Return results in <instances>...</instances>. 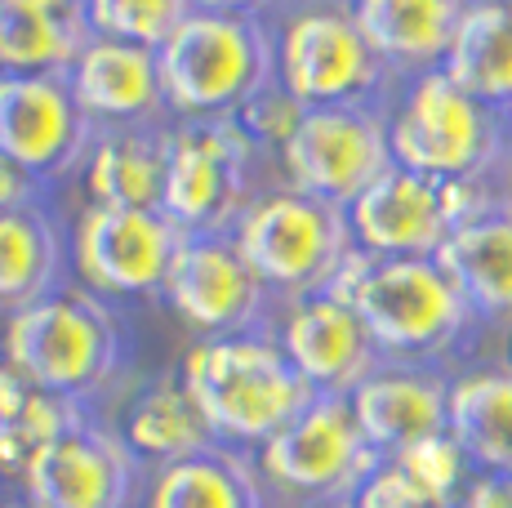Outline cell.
<instances>
[{
	"mask_svg": "<svg viewBox=\"0 0 512 508\" xmlns=\"http://www.w3.org/2000/svg\"><path fill=\"white\" fill-rule=\"evenodd\" d=\"M179 379L205 415L214 442L236 451H259L317 397V388L285 357L277 335L263 326L196 339L179 366Z\"/></svg>",
	"mask_w": 512,
	"mask_h": 508,
	"instance_id": "cell-1",
	"label": "cell"
},
{
	"mask_svg": "<svg viewBox=\"0 0 512 508\" xmlns=\"http://www.w3.org/2000/svg\"><path fill=\"white\" fill-rule=\"evenodd\" d=\"M326 290L361 312L383 361L423 366V361L450 353L477 326V312L455 286V277L441 268L437 254L374 259L357 246Z\"/></svg>",
	"mask_w": 512,
	"mask_h": 508,
	"instance_id": "cell-2",
	"label": "cell"
},
{
	"mask_svg": "<svg viewBox=\"0 0 512 508\" xmlns=\"http://www.w3.org/2000/svg\"><path fill=\"white\" fill-rule=\"evenodd\" d=\"M156 63L174 121H219L277 81V41L268 18L192 9L156 50Z\"/></svg>",
	"mask_w": 512,
	"mask_h": 508,
	"instance_id": "cell-3",
	"label": "cell"
},
{
	"mask_svg": "<svg viewBox=\"0 0 512 508\" xmlns=\"http://www.w3.org/2000/svg\"><path fill=\"white\" fill-rule=\"evenodd\" d=\"M392 161L428 179H481L508 161L512 116L472 99L441 67L406 81L388 99Z\"/></svg>",
	"mask_w": 512,
	"mask_h": 508,
	"instance_id": "cell-4",
	"label": "cell"
},
{
	"mask_svg": "<svg viewBox=\"0 0 512 508\" xmlns=\"http://www.w3.org/2000/svg\"><path fill=\"white\" fill-rule=\"evenodd\" d=\"M268 23L277 41V85L303 107H388L392 90L401 85L370 50L352 0H285Z\"/></svg>",
	"mask_w": 512,
	"mask_h": 508,
	"instance_id": "cell-5",
	"label": "cell"
},
{
	"mask_svg": "<svg viewBox=\"0 0 512 508\" xmlns=\"http://www.w3.org/2000/svg\"><path fill=\"white\" fill-rule=\"evenodd\" d=\"M0 357L58 397H85L121 366V326L85 286H58L5 317Z\"/></svg>",
	"mask_w": 512,
	"mask_h": 508,
	"instance_id": "cell-6",
	"label": "cell"
},
{
	"mask_svg": "<svg viewBox=\"0 0 512 508\" xmlns=\"http://www.w3.org/2000/svg\"><path fill=\"white\" fill-rule=\"evenodd\" d=\"M232 241L241 246L254 277L277 299L317 295L334 281L357 241H352L348 205L321 201L312 192H299L290 183L272 192H259L241 210L232 228Z\"/></svg>",
	"mask_w": 512,
	"mask_h": 508,
	"instance_id": "cell-7",
	"label": "cell"
},
{
	"mask_svg": "<svg viewBox=\"0 0 512 508\" xmlns=\"http://www.w3.org/2000/svg\"><path fill=\"white\" fill-rule=\"evenodd\" d=\"M490 201H499V192L481 179H428L392 165L348 205V223L352 241L374 259H423Z\"/></svg>",
	"mask_w": 512,
	"mask_h": 508,
	"instance_id": "cell-8",
	"label": "cell"
},
{
	"mask_svg": "<svg viewBox=\"0 0 512 508\" xmlns=\"http://www.w3.org/2000/svg\"><path fill=\"white\" fill-rule=\"evenodd\" d=\"M263 148L236 116L219 121H174L165 156L161 214L179 232H232L254 201L250 170Z\"/></svg>",
	"mask_w": 512,
	"mask_h": 508,
	"instance_id": "cell-9",
	"label": "cell"
},
{
	"mask_svg": "<svg viewBox=\"0 0 512 508\" xmlns=\"http://www.w3.org/2000/svg\"><path fill=\"white\" fill-rule=\"evenodd\" d=\"M263 482L303 504H348L379 464L343 393H317L254 455Z\"/></svg>",
	"mask_w": 512,
	"mask_h": 508,
	"instance_id": "cell-10",
	"label": "cell"
},
{
	"mask_svg": "<svg viewBox=\"0 0 512 508\" xmlns=\"http://www.w3.org/2000/svg\"><path fill=\"white\" fill-rule=\"evenodd\" d=\"M277 161L290 188L312 192V197L334 205H352L383 170L397 165L388 139V107H308L294 125V134L281 143Z\"/></svg>",
	"mask_w": 512,
	"mask_h": 508,
	"instance_id": "cell-11",
	"label": "cell"
},
{
	"mask_svg": "<svg viewBox=\"0 0 512 508\" xmlns=\"http://www.w3.org/2000/svg\"><path fill=\"white\" fill-rule=\"evenodd\" d=\"M179 241L183 232L161 210L90 201L76 214L67 263H72L76 281L98 299L161 295Z\"/></svg>",
	"mask_w": 512,
	"mask_h": 508,
	"instance_id": "cell-12",
	"label": "cell"
},
{
	"mask_svg": "<svg viewBox=\"0 0 512 508\" xmlns=\"http://www.w3.org/2000/svg\"><path fill=\"white\" fill-rule=\"evenodd\" d=\"M161 299L201 339L263 326L268 286L254 277L232 232H183Z\"/></svg>",
	"mask_w": 512,
	"mask_h": 508,
	"instance_id": "cell-13",
	"label": "cell"
},
{
	"mask_svg": "<svg viewBox=\"0 0 512 508\" xmlns=\"http://www.w3.org/2000/svg\"><path fill=\"white\" fill-rule=\"evenodd\" d=\"M94 125L81 112L67 76L0 72V152L14 156L36 179H63L81 170L94 143Z\"/></svg>",
	"mask_w": 512,
	"mask_h": 508,
	"instance_id": "cell-14",
	"label": "cell"
},
{
	"mask_svg": "<svg viewBox=\"0 0 512 508\" xmlns=\"http://www.w3.org/2000/svg\"><path fill=\"white\" fill-rule=\"evenodd\" d=\"M139 477V455L125 446V437L94 428L90 419L72 433L45 442L23 464L27 504L36 508H125Z\"/></svg>",
	"mask_w": 512,
	"mask_h": 508,
	"instance_id": "cell-15",
	"label": "cell"
},
{
	"mask_svg": "<svg viewBox=\"0 0 512 508\" xmlns=\"http://www.w3.org/2000/svg\"><path fill=\"white\" fill-rule=\"evenodd\" d=\"M272 335L317 393L348 397L370 370L383 366V353L361 321V312L330 290L285 299L281 326Z\"/></svg>",
	"mask_w": 512,
	"mask_h": 508,
	"instance_id": "cell-16",
	"label": "cell"
},
{
	"mask_svg": "<svg viewBox=\"0 0 512 508\" xmlns=\"http://www.w3.org/2000/svg\"><path fill=\"white\" fill-rule=\"evenodd\" d=\"M81 112L94 130H125V125H165L170 107L161 90V63L156 50L112 36H90L76 63L67 67Z\"/></svg>",
	"mask_w": 512,
	"mask_h": 508,
	"instance_id": "cell-17",
	"label": "cell"
},
{
	"mask_svg": "<svg viewBox=\"0 0 512 508\" xmlns=\"http://www.w3.org/2000/svg\"><path fill=\"white\" fill-rule=\"evenodd\" d=\"M352 415L379 459H397L423 437L446 433L450 379L410 361H383L348 393Z\"/></svg>",
	"mask_w": 512,
	"mask_h": 508,
	"instance_id": "cell-18",
	"label": "cell"
},
{
	"mask_svg": "<svg viewBox=\"0 0 512 508\" xmlns=\"http://www.w3.org/2000/svg\"><path fill=\"white\" fill-rule=\"evenodd\" d=\"M468 5L472 0H352V14L392 81H406L446 63Z\"/></svg>",
	"mask_w": 512,
	"mask_h": 508,
	"instance_id": "cell-19",
	"label": "cell"
},
{
	"mask_svg": "<svg viewBox=\"0 0 512 508\" xmlns=\"http://www.w3.org/2000/svg\"><path fill=\"white\" fill-rule=\"evenodd\" d=\"M437 259L464 290L477 321L512 326V197L490 201L481 214L459 223Z\"/></svg>",
	"mask_w": 512,
	"mask_h": 508,
	"instance_id": "cell-20",
	"label": "cell"
},
{
	"mask_svg": "<svg viewBox=\"0 0 512 508\" xmlns=\"http://www.w3.org/2000/svg\"><path fill=\"white\" fill-rule=\"evenodd\" d=\"M165 156H170V121L98 130L90 152H85V161H81L85 192H90L94 205L161 210Z\"/></svg>",
	"mask_w": 512,
	"mask_h": 508,
	"instance_id": "cell-21",
	"label": "cell"
},
{
	"mask_svg": "<svg viewBox=\"0 0 512 508\" xmlns=\"http://www.w3.org/2000/svg\"><path fill=\"white\" fill-rule=\"evenodd\" d=\"M143 508H263V473L236 446H205L152 473Z\"/></svg>",
	"mask_w": 512,
	"mask_h": 508,
	"instance_id": "cell-22",
	"label": "cell"
},
{
	"mask_svg": "<svg viewBox=\"0 0 512 508\" xmlns=\"http://www.w3.org/2000/svg\"><path fill=\"white\" fill-rule=\"evenodd\" d=\"M441 72L512 116V0H472Z\"/></svg>",
	"mask_w": 512,
	"mask_h": 508,
	"instance_id": "cell-23",
	"label": "cell"
},
{
	"mask_svg": "<svg viewBox=\"0 0 512 508\" xmlns=\"http://www.w3.org/2000/svg\"><path fill=\"white\" fill-rule=\"evenodd\" d=\"M67 246L45 205L0 210V312H18L63 286Z\"/></svg>",
	"mask_w": 512,
	"mask_h": 508,
	"instance_id": "cell-24",
	"label": "cell"
},
{
	"mask_svg": "<svg viewBox=\"0 0 512 508\" xmlns=\"http://www.w3.org/2000/svg\"><path fill=\"white\" fill-rule=\"evenodd\" d=\"M446 433L464 446L472 468L512 473V366H486L450 379Z\"/></svg>",
	"mask_w": 512,
	"mask_h": 508,
	"instance_id": "cell-25",
	"label": "cell"
},
{
	"mask_svg": "<svg viewBox=\"0 0 512 508\" xmlns=\"http://www.w3.org/2000/svg\"><path fill=\"white\" fill-rule=\"evenodd\" d=\"M81 9H36L0 0V72L9 76H67L90 41Z\"/></svg>",
	"mask_w": 512,
	"mask_h": 508,
	"instance_id": "cell-26",
	"label": "cell"
},
{
	"mask_svg": "<svg viewBox=\"0 0 512 508\" xmlns=\"http://www.w3.org/2000/svg\"><path fill=\"white\" fill-rule=\"evenodd\" d=\"M125 446L139 455V464L165 468L179 464L187 455H201L205 446H214V433L205 424V415L187 397L183 379H161V384L143 388L125 410Z\"/></svg>",
	"mask_w": 512,
	"mask_h": 508,
	"instance_id": "cell-27",
	"label": "cell"
},
{
	"mask_svg": "<svg viewBox=\"0 0 512 508\" xmlns=\"http://www.w3.org/2000/svg\"><path fill=\"white\" fill-rule=\"evenodd\" d=\"M81 14L94 36L161 50L174 27L192 14V0H81Z\"/></svg>",
	"mask_w": 512,
	"mask_h": 508,
	"instance_id": "cell-28",
	"label": "cell"
},
{
	"mask_svg": "<svg viewBox=\"0 0 512 508\" xmlns=\"http://www.w3.org/2000/svg\"><path fill=\"white\" fill-rule=\"evenodd\" d=\"M397 464L406 468L419 486H428L432 495H441V500H450V504L459 500V491L468 486V477L477 473V468H472V459L464 455V446H459L450 433L423 437V442H415L410 451L397 455Z\"/></svg>",
	"mask_w": 512,
	"mask_h": 508,
	"instance_id": "cell-29",
	"label": "cell"
},
{
	"mask_svg": "<svg viewBox=\"0 0 512 508\" xmlns=\"http://www.w3.org/2000/svg\"><path fill=\"white\" fill-rule=\"evenodd\" d=\"M348 504L352 508H455L450 500L432 495L428 486H419L397 459H379Z\"/></svg>",
	"mask_w": 512,
	"mask_h": 508,
	"instance_id": "cell-30",
	"label": "cell"
},
{
	"mask_svg": "<svg viewBox=\"0 0 512 508\" xmlns=\"http://www.w3.org/2000/svg\"><path fill=\"white\" fill-rule=\"evenodd\" d=\"M303 112H308V107L294 99L290 90H281V85L272 81L268 90H259L250 103L241 107V112H236V121L245 125V134H250L263 152H281V143L294 134V125H299Z\"/></svg>",
	"mask_w": 512,
	"mask_h": 508,
	"instance_id": "cell-31",
	"label": "cell"
},
{
	"mask_svg": "<svg viewBox=\"0 0 512 508\" xmlns=\"http://www.w3.org/2000/svg\"><path fill=\"white\" fill-rule=\"evenodd\" d=\"M455 508H512V473L504 468H477L459 491Z\"/></svg>",
	"mask_w": 512,
	"mask_h": 508,
	"instance_id": "cell-32",
	"label": "cell"
},
{
	"mask_svg": "<svg viewBox=\"0 0 512 508\" xmlns=\"http://www.w3.org/2000/svg\"><path fill=\"white\" fill-rule=\"evenodd\" d=\"M45 179H36L32 170L14 161V156L0 152V210H27V205H41Z\"/></svg>",
	"mask_w": 512,
	"mask_h": 508,
	"instance_id": "cell-33",
	"label": "cell"
},
{
	"mask_svg": "<svg viewBox=\"0 0 512 508\" xmlns=\"http://www.w3.org/2000/svg\"><path fill=\"white\" fill-rule=\"evenodd\" d=\"M285 0H192V9H214V14H245V18H272Z\"/></svg>",
	"mask_w": 512,
	"mask_h": 508,
	"instance_id": "cell-34",
	"label": "cell"
},
{
	"mask_svg": "<svg viewBox=\"0 0 512 508\" xmlns=\"http://www.w3.org/2000/svg\"><path fill=\"white\" fill-rule=\"evenodd\" d=\"M18 5H36V9H81V0H18Z\"/></svg>",
	"mask_w": 512,
	"mask_h": 508,
	"instance_id": "cell-35",
	"label": "cell"
},
{
	"mask_svg": "<svg viewBox=\"0 0 512 508\" xmlns=\"http://www.w3.org/2000/svg\"><path fill=\"white\" fill-rule=\"evenodd\" d=\"M303 508H352V504H303Z\"/></svg>",
	"mask_w": 512,
	"mask_h": 508,
	"instance_id": "cell-36",
	"label": "cell"
},
{
	"mask_svg": "<svg viewBox=\"0 0 512 508\" xmlns=\"http://www.w3.org/2000/svg\"><path fill=\"white\" fill-rule=\"evenodd\" d=\"M14 508H36V504H27V500H23V504H14Z\"/></svg>",
	"mask_w": 512,
	"mask_h": 508,
	"instance_id": "cell-37",
	"label": "cell"
}]
</instances>
